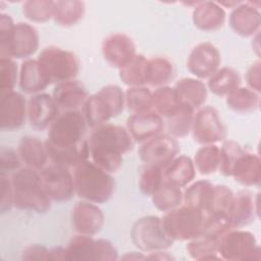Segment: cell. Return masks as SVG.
<instances>
[{
    "label": "cell",
    "mask_w": 261,
    "mask_h": 261,
    "mask_svg": "<svg viewBox=\"0 0 261 261\" xmlns=\"http://www.w3.org/2000/svg\"><path fill=\"white\" fill-rule=\"evenodd\" d=\"M181 104L174 88L169 86L156 88L152 93V108L164 119L176 112Z\"/></svg>",
    "instance_id": "cell-33"
},
{
    "label": "cell",
    "mask_w": 261,
    "mask_h": 261,
    "mask_svg": "<svg viewBox=\"0 0 261 261\" xmlns=\"http://www.w3.org/2000/svg\"><path fill=\"white\" fill-rule=\"evenodd\" d=\"M28 118V102L18 92L1 93L0 127L2 130H16L24 125Z\"/></svg>",
    "instance_id": "cell-16"
},
{
    "label": "cell",
    "mask_w": 261,
    "mask_h": 261,
    "mask_svg": "<svg viewBox=\"0 0 261 261\" xmlns=\"http://www.w3.org/2000/svg\"><path fill=\"white\" fill-rule=\"evenodd\" d=\"M18 85L23 93L36 95L42 93L51 83L38 59H27L20 65Z\"/></svg>",
    "instance_id": "cell-24"
},
{
    "label": "cell",
    "mask_w": 261,
    "mask_h": 261,
    "mask_svg": "<svg viewBox=\"0 0 261 261\" xmlns=\"http://www.w3.org/2000/svg\"><path fill=\"white\" fill-rule=\"evenodd\" d=\"M22 160L14 149L2 147L0 151V174L8 175L13 174L21 168Z\"/></svg>",
    "instance_id": "cell-47"
},
{
    "label": "cell",
    "mask_w": 261,
    "mask_h": 261,
    "mask_svg": "<svg viewBox=\"0 0 261 261\" xmlns=\"http://www.w3.org/2000/svg\"><path fill=\"white\" fill-rule=\"evenodd\" d=\"M221 57L218 49L211 43L203 42L196 45L191 51L187 67L196 77L203 80L209 79L218 69Z\"/></svg>",
    "instance_id": "cell-15"
},
{
    "label": "cell",
    "mask_w": 261,
    "mask_h": 261,
    "mask_svg": "<svg viewBox=\"0 0 261 261\" xmlns=\"http://www.w3.org/2000/svg\"><path fill=\"white\" fill-rule=\"evenodd\" d=\"M85 14V3L77 0L54 1L53 19L61 27H71L77 23Z\"/></svg>",
    "instance_id": "cell-34"
},
{
    "label": "cell",
    "mask_w": 261,
    "mask_h": 261,
    "mask_svg": "<svg viewBox=\"0 0 261 261\" xmlns=\"http://www.w3.org/2000/svg\"><path fill=\"white\" fill-rule=\"evenodd\" d=\"M208 217L205 212L184 204L166 212L161 222L173 241H190L204 233Z\"/></svg>",
    "instance_id": "cell-5"
},
{
    "label": "cell",
    "mask_w": 261,
    "mask_h": 261,
    "mask_svg": "<svg viewBox=\"0 0 261 261\" xmlns=\"http://www.w3.org/2000/svg\"><path fill=\"white\" fill-rule=\"evenodd\" d=\"M54 1L50 0H29L22 5L23 15L33 22H46L53 18Z\"/></svg>",
    "instance_id": "cell-42"
},
{
    "label": "cell",
    "mask_w": 261,
    "mask_h": 261,
    "mask_svg": "<svg viewBox=\"0 0 261 261\" xmlns=\"http://www.w3.org/2000/svg\"><path fill=\"white\" fill-rule=\"evenodd\" d=\"M241 77L239 72L231 67L219 68L208 79L207 88L212 94L218 97L227 96L234 89L240 87Z\"/></svg>",
    "instance_id": "cell-31"
},
{
    "label": "cell",
    "mask_w": 261,
    "mask_h": 261,
    "mask_svg": "<svg viewBox=\"0 0 261 261\" xmlns=\"http://www.w3.org/2000/svg\"><path fill=\"white\" fill-rule=\"evenodd\" d=\"M194 141L200 145H211L226 138V128L213 106H204L194 114L192 123Z\"/></svg>",
    "instance_id": "cell-11"
},
{
    "label": "cell",
    "mask_w": 261,
    "mask_h": 261,
    "mask_svg": "<svg viewBox=\"0 0 261 261\" xmlns=\"http://www.w3.org/2000/svg\"><path fill=\"white\" fill-rule=\"evenodd\" d=\"M122 259H130V260H145L146 256H144L142 253L132 252L130 254L127 253L125 256L122 257Z\"/></svg>",
    "instance_id": "cell-52"
},
{
    "label": "cell",
    "mask_w": 261,
    "mask_h": 261,
    "mask_svg": "<svg viewBox=\"0 0 261 261\" xmlns=\"http://www.w3.org/2000/svg\"><path fill=\"white\" fill-rule=\"evenodd\" d=\"M153 205L162 212H168L184 203V193L180 188L163 182L151 196Z\"/></svg>",
    "instance_id": "cell-39"
},
{
    "label": "cell",
    "mask_w": 261,
    "mask_h": 261,
    "mask_svg": "<svg viewBox=\"0 0 261 261\" xmlns=\"http://www.w3.org/2000/svg\"><path fill=\"white\" fill-rule=\"evenodd\" d=\"M173 75V64L167 58L157 56L148 59L147 85L155 88L166 86Z\"/></svg>",
    "instance_id": "cell-37"
},
{
    "label": "cell",
    "mask_w": 261,
    "mask_h": 261,
    "mask_svg": "<svg viewBox=\"0 0 261 261\" xmlns=\"http://www.w3.org/2000/svg\"><path fill=\"white\" fill-rule=\"evenodd\" d=\"M125 106L132 114L153 110L152 92L147 87H130L124 93Z\"/></svg>",
    "instance_id": "cell-41"
},
{
    "label": "cell",
    "mask_w": 261,
    "mask_h": 261,
    "mask_svg": "<svg viewBox=\"0 0 261 261\" xmlns=\"http://www.w3.org/2000/svg\"><path fill=\"white\" fill-rule=\"evenodd\" d=\"M130 240L139 250L148 253L167 250L174 243L164 230L161 218L154 215L144 216L133 224Z\"/></svg>",
    "instance_id": "cell-8"
},
{
    "label": "cell",
    "mask_w": 261,
    "mask_h": 261,
    "mask_svg": "<svg viewBox=\"0 0 261 261\" xmlns=\"http://www.w3.org/2000/svg\"><path fill=\"white\" fill-rule=\"evenodd\" d=\"M257 202L247 190L233 194L232 203L228 213V220L232 228H241L252 223L258 214Z\"/></svg>",
    "instance_id": "cell-23"
},
{
    "label": "cell",
    "mask_w": 261,
    "mask_h": 261,
    "mask_svg": "<svg viewBox=\"0 0 261 261\" xmlns=\"http://www.w3.org/2000/svg\"><path fill=\"white\" fill-rule=\"evenodd\" d=\"M125 98L120 87L107 85L91 95L82 107V113L89 127L95 128L118 116L124 109Z\"/></svg>",
    "instance_id": "cell-4"
},
{
    "label": "cell",
    "mask_w": 261,
    "mask_h": 261,
    "mask_svg": "<svg viewBox=\"0 0 261 261\" xmlns=\"http://www.w3.org/2000/svg\"><path fill=\"white\" fill-rule=\"evenodd\" d=\"M44 189L54 202H65L75 194L73 176L68 167L51 163L39 170Z\"/></svg>",
    "instance_id": "cell-12"
},
{
    "label": "cell",
    "mask_w": 261,
    "mask_h": 261,
    "mask_svg": "<svg viewBox=\"0 0 261 261\" xmlns=\"http://www.w3.org/2000/svg\"><path fill=\"white\" fill-rule=\"evenodd\" d=\"M261 63L260 61L254 62L246 73V81L248 84V88L260 94L261 92Z\"/></svg>",
    "instance_id": "cell-50"
},
{
    "label": "cell",
    "mask_w": 261,
    "mask_h": 261,
    "mask_svg": "<svg viewBox=\"0 0 261 261\" xmlns=\"http://www.w3.org/2000/svg\"><path fill=\"white\" fill-rule=\"evenodd\" d=\"M102 54L110 66L120 69L137 55L136 45L125 34H112L104 39Z\"/></svg>",
    "instance_id": "cell-18"
},
{
    "label": "cell",
    "mask_w": 261,
    "mask_h": 261,
    "mask_svg": "<svg viewBox=\"0 0 261 261\" xmlns=\"http://www.w3.org/2000/svg\"><path fill=\"white\" fill-rule=\"evenodd\" d=\"M87 140L91 160L109 173L121 167L123 155L133 150L135 142L125 127L111 123L93 128Z\"/></svg>",
    "instance_id": "cell-1"
},
{
    "label": "cell",
    "mask_w": 261,
    "mask_h": 261,
    "mask_svg": "<svg viewBox=\"0 0 261 261\" xmlns=\"http://www.w3.org/2000/svg\"><path fill=\"white\" fill-rule=\"evenodd\" d=\"M117 259V250L110 241L93 239L92 236L77 233L64 248V260L114 261Z\"/></svg>",
    "instance_id": "cell-9"
},
{
    "label": "cell",
    "mask_w": 261,
    "mask_h": 261,
    "mask_svg": "<svg viewBox=\"0 0 261 261\" xmlns=\"http://www.w3.org/2000/svg\"><path fill=\"white\" fill-rule=\"evenodd\" d=\"M231 176L246 187H259L261 180V160L256 154L245 151L236 162Z\"/></svg>",
    "instance_id": "cell-27"
},
{
    "label": "cell",
    "mask_w": 261,
    "mask_h": 261,
    "mask_svg": "<svg viewBox=\"0 0 261 261\" xmlns=\"http://www.w3.org/2000/svg\"><path fill=\"white\" fill-rule=\"evenodd\" d=\"M163 182L177 188L188 186L196 176L194 161L186 156H176L171 162L162 168Z\"/></svg>",
    "instance_id": "cell-26"
},
{
    "label": "cell",
    "mask_w": 261,
    "mask_h": 261,
    "mask_svg": "<svg viewBox=\"0 0 261 261\" xmlns=\"http://www.w3.org/2000/svg\"><path fill=\"white\" fill-rule=\"evenodd\" d=\"M38 61L51 84H60L74 80L80 71V61L75 54L56 46L44 48Z\"/></svg>",
    "instance_id": "cell-7"
},
{
    "label": "cell",
    "mask_w": 261,
    "mask_h": 261,
    "mask_svg": "<svg viewBox=\"0 0 261 261\" xmlns=\"http://www.w3.org/2000/svg\"><path fill=\"white\" fill-rule=\"evenodd\" d=\"M173 88L179 100L194 110L201 108L207 100V86L201 80L182 77L175 83Z\"/></svg>",
    "instance_id": "cell-29"
},
{
    "label": "cell",
    "mask_w": 261,
    "mask_h": 261,
    "mask_svg": "<svg viewBox=\"0 0 261 261\" xmlns=\"http://www.w3.org/2000/svg\"><path fill=\"white\" fill-rule=\"evenodd\" d=\"M18 154L27 167L41 170L49 160L45 142L37 137L24 136L18 144Z\"/></svg>",
    "instance_id": "cell-28"
},
{
    "label": "cell",
    "mask_w": 261,
    "mask_h": 261,
    "mask_svg": "<svg viewBox=\"0 0 261 261\" xmlns=\"http://www.w3.org/2000/svg\"><path fill=\"white\" fill-rule=\"evenodd\" d=\"M259 2H241L229 14L231 30L241 37H251L259 33L261 13Z\"/></svg>",
    "instance_id": "cell-20"
},
{
    "label": "cell",
    "mask_w": 261,
    "mask_h": 261,
    "mask_svg": "<svg viewBox=\"0 0 261 261\" xmlns=\"http://www.w3.org/2000/svg\"><path fill=\"white\" fill-rule=\"evenodd\" d=\"M220 148L215 144L204 145L199 148L194 157V165L202 175L214 173L219 168Z\"/></svg>",
    "instance_id": "cell-40"
},
{
    "label": "cell",
    "mask_w": 261,
    "mask_h": 261,
    "mask_svg": "<svg viewBox=\"0 0 261 261\" xmlns=\"http://www.w3.org/2000/svg\"><path fill=\"white\" fill-rule=\"evenodd\" d=\"M0 187H1V200H0V212L2 214L11 210L13 206V191L11 180L8 175L0 174Z\"/></svg>",
    "instance_id": "cell-48"
},
{
    "label": "cell",
    "mask_w": 261,
    "mask_h": 261,
    "mask_svg": "<svg viewBox=\"0 0 261 261\" xmlns=\"http://www.w3.org/2000/svg\"><path fill=\"white\" fill-rule=\"evenodd\" d=\"M13 191V206L19 210L46 213L51 208L39 170L21 167L10 176Z\"/></svg>",
    "instance_id": "cell-3"
},
{
    "label": "cell",
    "mask_w": 261,
    "mask_h": 261,
    "mask_svg": "<svg viewBox=\"0 0 261 261\" xmlns=\"http://www.w3.org/2000/svg\"><path fill=\"white\" fill-rule=\"evenodd\" d=\"M226 13L217 3L212 1L199 2L193 10V22L195 27L204 32L219 30L225 21Z\"/></svg>",
    "instance_id": "cell-25"
},
{
    "label": "cell",
    "mask_w": 261,
    "mask_h": 261,
    "mask_svg": "<svg viewBox=\"0 0 261 261\" xmlns=\"http://www.w3.org/2000/svg\"><path fill=\"white\" fill-rule=\"evenodd\" d=\"M18 68L12 58L0 57V90L1 93L14 91L17 82Z\"/></svg>",
    "instance_id": "cell-46"
},
{
    "label": "cell",
    "mask_w": 261,
    "mask_h": 261,
    "mask_svg": "<svg viewBox=\"0 0 261 261\" xmlns=\"http://www.w3.org/2000/svg\"><path fill=\"white\" fill-rule=\"evenodd\" d=\"M178 152L179 145L176 139L168 134H160L142 144L139 156L145 164L163 168L177 156Z\"/></svg>",
    "instance_id": "cell-14"
},
{
    "label": "cell",
    "mask_w": 261,
    "mask_h": 261,
    "mask_svg": "<svg viewBox=\"0 0 261 261\" xmlns=\"http://www.w3.org/2000/svg\"><path fill=\"white\" fill-rule=\"evenodd\" d=\"M38 31L27 22H17L8 44L0 49V57L27 59L35 54L39 48Z\"/></svg>",
    "instance_id": "cell-13"
},
{
    "label": "cell",
    "mask_w": 261,
    "mask_h": 261,
    "mask_svg": "<svg viewBox=\"0 0 261 261\" xmlns=\"http://www.w3.org/2000/svg\"><path fill=\"white\" fill-rule=\"evenodd\" d=\"M228 108L239 113L256 111L260 106V94L248 87H238L225 97Z\"/></svg>",
    "instance_id": "cell-32"
},
{
    "label": "cell",
    "mask_w": 261,
    "mask_h": 261,
    "mask_svg": "<svg viewBox=\"0 0 261 261\" xmlns=\"http://www.w3.org/2000/svg\"><path fill=\"white\" fill-rule=\"evenodd\" d=\"M146 259H152V260H172L173 257L169 255L165 250L162 251H156V252H151L149 255L146 256Z\"/></svg>",
    "instance_id": "cell-51"
},
{
    "label": "cell",
    "mask_w": 261,
    "mask_h": 261,
    "mask_svg": "<svg viewBox=\"0 0 261 261\" xmlns=\"http://www.w3.org/2000/svg\"><path fill=\"white\" fill-rule=\"evenodd\" d=\"M163 184L162 167L145 164L139 177L140 191L148 197H151L155 191Z\"/></svg>",
    "instance_id": "cell-43"
},
{
    "label": "cell",
    "mask_w": 261,
    "mask_h": 261,
    "mask_svg": "<svg viewBox=\"0 0 261 261\" xmlns=\"http://www.w3.org/2000/svg\"><path fill=\"white\" fill-rule=\"evenodd\" d=\"M242 146L232 140L224 141L220 148L219 170L224 176H231L233 166L239 157L245 152Z\"/></svg>",
    "instance_id": "cell-44"
},
{
    "label": "cell",
    "mask_w": 261,
    "mask_h": 261,
    "mask_svg": "<svg viewBox=\"0 0 261 261\" xmlns=\"http://www.w3.org/2000/svg\"><path fill=\"white\" fill-rule=\"evenodd\" d=\"M104 214L95 203L82 200L75 203L71 211V226L76 233L95 236L104 225Z\"/></svg>",
    "instance_id": "cell-17"
},
{
    "label": "cell",
    "mask_w": 261,
    "mask_h": 261,
    "mask_svg": "<svg viewBox=\"0 0 261 261\" xmlns=\"http://www.w3.org/2000/svg\"><path fill=\"white\" fill-rule=\"evenodd\" d=\"M187 252L191 258L195 260H219L221 259L217 253L218 239L208 236L201 234L195 239L188 241Z\"/></svg>",
    "instance_id": "cell-38"
},
{
    "label": "cell",
    "mask_w": 261,
    "mask_h": 261,
    "mask_svg": "<svg viewBox=\"0 0 261 261\" xmlns=\"http://www.w3.org/2000/svg\"><path fill=\"white\" fill-rule=\"evenodd\" d=\"M52 97L59 110L70 111L79 110L83 107L89 95L82 82L70 80L57 84L53 90Z\"/></svg>",
    "instance_id": "cell-22"
},
{
    "label": "cell",
    "mask_w": 261,
    "mask_h": 261,
    "mask_svg": "<svg viewBox=\"0 0 261 261\" xmlns=\"http://www.w3.org/2000/svg\"><path fill=\"white\" fill-rule=\"evenodd\" d=\"M194 114L195 110L182 103L176 112L165 118L164 127H166L167 134L175 139L187 137L192 129Z\"/></svg>",
    "instance_id": "cell-36"
},
{
    "label": "cell",
    "mask_w": 261,
    "mask_h": 261,
    "mask_svg": "<svg viewBox=\"0 0 261 261\" xmlns=\"http://www.w3.org/2000/svg\"><path fill=\"white\" fill-rule=\"evenodd\" d=\"M232 199H233V192L228 187L224 185L214 186L211 214L228 217Z\"/></svg>",
    "instance_id": "cell-45"
},
{
    "label": "cell",
    "mask_w": 261,
    "mask_h": 261,
    "mask_svg": "<svg viewBox=\"0 0 261 261\" xmlns=\"http://www.w3.org/2000/svg\"><path fill=\"white\" fill-rule=\"evenodd\" d=\"M58 114L59 108L57 104L53 97L47 93L33 95L28 101V120L35 129H46Z\"/></svg>",
    "instance_id": "cell-19"
},
{
    "label": "cell",
    "mask_w": 261,
    "mask_h": 261,
    "mask_svg": "<svg viewBox=\"0 0 261 261\" xmlns=\"http://www.w3.org/2000/svg\"><path fill=\"white\" fill-rule=\"evenodd\" d=\"M163 128V118L154 110L132 114L126 120V129L130 137L141 144L159 136Z\"/></svg>",
    "instance_id": "cell-21"
},
{
    "label": "cell",
    "mask_w": 261,
    "mask_h": 261,
    "mask_svg": "<svg viewBox=\"0 0 261 261\" xmlns=\"http://www.w3.org/2000/svg\"><path fill=\"white\" fill-rule=\"evenodd\" d=\"M148 59L137 54L126 65L119 69V77L124 85L130 87H145L147 85Z\"/></svg>",
    "instance_id": "cell-35"
},
{
    "label": "cell",
    "mask_w": 261,
    "mask_h": 261,
    "mask_svg": "<svg viewBox=\"0 0 261 261\" xmlns=\"http://www.w3.org/2000/svg\"><path fill=\"white\" fill-rule=\"evenodd\" d=\"M88 124L80 110L62 111L48 127L45 143L56 148H73L82 145Z\"/></svg>",
    "instance_id": "cell-6"
},
{
    "label": "cell",
    "mask_w": 261,
    "mask_h": 261,
    "mask_svg": "<svg viewBox=\"0 0 261 261\" xmlns=\"http://www.w3.org/2000/svg\"><path fill=\"white\" fill-rule=\"evenodd\" d=\"M21 259L29 261L51 260V249H48L47 247L39 244L31 245L23 250L21 254Z\"/></svg>",
    "instance_id": "cell-49"
},
{
    "label": "cell",
    "mask_w": 261,
    "mask_h": 261,
    "mask_svg": "<svg viewBox=\"0 0 261 261\" xmlns=\"http://www.w3.org/2000/svg\"><path fill=\"white\" fill-rule=\"evenodd\" d=\"M217 253L229 261L260 260L261 251L255 236L248 231L231 228L218 239Z\"/></svg>",
    "instance_id": "cell-10"
},
{
    "label": "cell",
    "mask_w": 261,
    "mask_h": 261,
    "mask_svg": "<svg viewBox=\"0 0 261 261\" xmlns=\"http://www.w3.org/2000/svg\"><path fill=\"white\" fill-rule=\"evenodd\" d=\"M214 185L209 180H198L187 188L184 193L185 205L197 208L207 215L211 214Z\"/></svg>",
    "instance_id": "cell-30"
},
{
    "label": "cell",
    "mask_w": 261,
    "mask_h": 261,
    "mask_svg": "<svg viewBox=\"0 0 261 261\" xmlns=\"http://www.w3.org/2000/svg\"><path fill=\"white\" fill-rule=\"evenodd\" d=\"M72 176L75 194L83 200L102 204L109 201L114 193L115 181L111 173L92 160L87 159L75 165Z\"/></svg>",
    "instance_id": "cell-2"
}]
</instances>
